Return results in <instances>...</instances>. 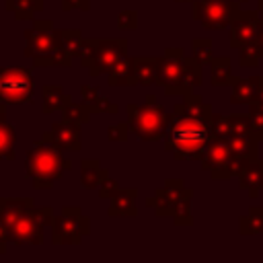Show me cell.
<instances>
[{
    "instance_id": "23",
    "label": "cell",
    "mask_w": 263,
    "mask_h": 263,
    "mask_svg": "<svg viewBox=\"0 0 263 263\" xmlns=\"http://www.w3.org/2000/svg\"><path fill=\"white\" fill-rule=\"evenodd\" d=\"M134 84H156V60L154 58L134 60Z\"/></svg>"
},
{
    "instance_id": "14",
    "label": "cell",
    "mask_w": 263,
    "mask_h": 263,
    "mask_svg": "<svg viewBox=\"0 0 263 263\" xmlns=\"http://www.w3.org/2000/svg\"><path fill=\"white\" fill-rule=\"evenodd\" d=\"M183 181L179 179H171L162 189L156 191V195L146 201V205L154 208L156 216H173L175 214V208H177V201L181 197V191H183Z\"/></svg>"
},
{
    "instance_id": "6",
    "label": "cell",
    "mask_w": 263,
    "mask_h": 263,
    "mask_svg": "<svg viewBox=\"0 0 263 263\" xmlns=\"http://www.w3.org/2000/svg\"><path fill=\"white\" fill-rule=\"evenodd\" d=\"M125 39H82L78 58L88 68L90 76L109 72L121 58H125Z\"/></svg>"
},
{
    "instance_id": "1",
    "label": "cell",
    "mask_w": 263,
    "mask_h": 263,
    "mask_svg": "<svg viewBox=\"0 0 263 263\" xmlns=\"http://www.w3.org/2000/svg\"><path fill=\"white\" fill-rule=\"evenodd\" d=\"M212 109L201 97L187 95L177 107L164 134V146L179 160L201 158L208 144L216 138L212 127Z\"/></svg>"
},
{
    "instance_id": "8",
    "label": "cell",
    "mask_w": 263,
    "mask_h": 263,
    "mask_svg": "<svg viewBox=\"0 0 263 263\" xmlns=\"http://www.w3.org/2000/svg\"><path fill=\"white\" fill-rule=\"evenodd\" d=\"M35 80L27 68H0V103L23 105L31 103Z\"/></svg>"
},
{
    "instance_id": "12",
    "label": "cell",
    "mask_w": 263,
    "mask_h": 263,
    "mask_svg": "<svg viewBox=\"0 0 263 263\" xmlns=\"http://www.w3.org/2000/svg\"><path fill=\"white\" fill-rule=\"evenodd\" d=\"M230 25H232L230 43L236 47L257 41L259 31H261V18L257 16V12H236Z\"/></svg>"
},
{
    "instance_id": "17",
    "label": "cell",
    "mask_w": 263,
    "mask_h": 263,
    "mask_svg": "<svg viewBox=\"0 0 263 263\" xmlns=\"http://www.w3.org/2000/svg\"><path fill=\"white\" fill-rule=\"evenodd\" d=\"M107 171L101 166L99 160H82L80 162V185L84 189H95L107 179Z\"/></svg>"
},
{
    "instance_id": "19",
    "label": "cell",
    "mask_w": 263,
    "mask_h": 263,
    "mask_svg": "<svg viewBox=\"0 0 263 263\" xmlns=\"http://www.w3.org/2000/svg\"><path fill=\"white\" fill-rule=\"evenodd\" d=\"M4 6L16 21H31L43 8V0H4Z\"/></svg>"
},
{
    "instance_id": "18",
    "label": "cell",
    "mask_w": 263,
    "mask_h": 263,
    "mask_svg": "<svg viewBox=\"0 0 263 263\" xmlns=\"http://www.w3.org/2000/svg\"><path fill=\"white\" fill-rule=\"evenodd\" d=\"M134 197H136V189H117L111 195L109 216H136Z\"/></svg>"
},
{
    "instance_id": "31",
    "label": "cell",
    "mask_w": 263,
    "mask_h": 263,
    "mask_svg": "<svg viewBox=\"0 0 263 263\" xmlns=\"http://www.w3.org/2000/svg\"><path fill=\"white\" fill-rule=\"evenodd\" d=\"M249 123L253 127V132L257 134L259 140H263V103L261 101H251V107H249Z\"/></svg>"
},
{
    "instance_id": "33",
    "label": "cell",
    "mask_w": 263,
    "mask_h": 263,
    "mask_svg": "<svg viewBox=\"0 0 263 263\" xmlns=\"http://www.w3.org/2000/svg\"><path fill=\"white\" fill-rule=\"evenodd\" d=\"M259 58H261V49H259V43L257 41H251V43L240 45V64L242 66H255Z\"/></svg>"
},
{
    "instance_id": "27",
    "label": "cell",
    "mask_w": 263,
    "mask_h": 263,
    "mask_svg": "<svg viewBox=\"0 0 263 263\" xmlns=\"http://www.w3.org/2000/svg\"><path fill=\"white\" fill-rule=\"evenodd\" d=\"M210 70H212V84L224 86L230 82V60L228 58H214L210 62Z\"/></svg>"
},
{
    "instance_id": "37",
    "label": "cell",
    "mask_w": 263,
    "mask_h": 263,
    "mask_svg": "<svg viewBox=\"0 0 263 263\" xmlns=\"http://www.w3.org/2000/svg\"><path fill=\"white\" fill-rule=\"evenodd\" d=\"M90 0H64L62 8L64 10H72V8H80V10H88Z\"/></svg>"
},
{
    "instance_id": "5",
    "label": "cell",
    "mask_w": 263,
    "mask_h": 263,
    "mask_svg": "<svg viewBox=\"0 0 263 263\" xmlns=\"http://www.w3.org/2000/svg\"><path fill=\"white\" fill-rule=\"evenodd\" d=\"M148 101L144 105H127V123L132 132L146 142H156L164 138L171 117L166 111L156 103V97H146Z\"/></svg>"
},
{
    "instance_id": "13",
    "label": "cell",
    "mask_w": 263,
    "mask_h": 263,
    "mask_svg": "<svg viewBox=\"0 0 263 263\" xmlns=\"http://www.w3.org/2000/svg\"><path fill=\"white\" fill-rule=\"evenodd\" d=\"M80 125L72 123V121H58L51 125L49 132H45L41 136V140L45 142H51L53 146H58L60 150H80Z\"/></svg>"
},
{
    "instance_id": "15",
    "label": "cell",
    "mask_w": 263,
    "mask_h": 263,
    "mask_svg": "<svg viewBox=\"0 0 263 263\" xmlns=\"http://www.w3.org/2000/svg\"><path fill=\"white\" fill-rule=\"evenodd\" d=\"M230 154H232L230 144H228L226 140H222V138H214V140L208 144V148L203 150V154H201L199 160H201L203 171L216 173V171L230 158Z\"/></svg>"
},
{
    "instance_id": "20",
    "label": "cell",
    "mask_w": 263,
    "mask_h": 263,
    "mask_svg": "<svg viewBox=\"0 0 263 263\" xmlns=\"http://www.w3.org/2000/svg\"><path fill=\"white\" fill-rule=\"evenodd\" d=\"M70 101H72V97L66 95L62 86H58V84L43 86V113H53L58 109H64Z\"/></svg>"
},
{
    "instance_id": "26",
    "label": "cell",
    "mask_w": 263,
    "mask_h": 263,
    "mask_svg": "<svg viewBox=\"0 0 263 263\" xmlns=\"http://www.w3.org/2000/svg\"><path fill=\"white\" fill-rule=\"evenodd\" d=\"M80 43H82V35H80L78 29H62V31H58V45L62 49H66L72 58L78 55Z\"/></svg>"
},
{
    "instance_id": "2",
    "label": "cell",
    "mask_w": 263,
    "mask_h": 263,
    "mask_svg": "<svg viewBox=\"0 0 263 263\" xmlns=\"http://www.w3.org/2000/svg\"><path fill=\"white\" fill-rule=\"evenodd\" d=\"M201 64L189 60L181 49L171 47L156 60V84L164 86L168 95H189L193 86L201 82Z\"/></svg>"
},
{
    "instance_id": "22",
    "label": "cell",
    "mask_w": 263,
    "mask_h": 263,
    "mask_svg": "<svg viewBox=\"0 0 263 263\" xmlns=\"http://www.w3.org/2000/svg\"><path fill=\"white\" fill-rule=\"evenodd\" d=\"M14 144H16L14 125H10L4 117V119H0V160H14L16 158Z\"/></svg>"
},
{
    "instance_id": "34",
    "label": "cell",
    "mask_w": 263,
    "mask_h": 263,
    "mask_svg": "<svg viewBox=\"0 0 263 263\" xmlns=\"http://www.w3.org/2000/svg\"><path fill=\"white\" fill-rule=\"evenodd\" d=\"M119 29H136V12L134 10H123L117 18Z\"/></svg>"
},
{
    "instance_id": "28",
    "label": "cell",
    "mask_w": 263,
    "mask_h": 263,
    "mask_svg": "<svg viewBox=\"0 0 263 263\" xmlns=\"http://www.w3.org/2000/svg\"><path fill=\"white\" fill-rule=\"evenodd\" d=\"M240 232L242 234L263 232V208H251L249 214L240 218Z\"/></svg>"
},
{
    "instance_id": "35",
    "label": "cell",
    "mask_w": 263,
    "mask_h": 263,
    "mask_svg": "<svg viewBox=\"0 0 263 263\" xmlns=\"http://www.w3.org/2000/svg\"><path fill=\"white\" fill-rule=\"evenodd\" d=\"M127 125H123V123H119V125H113V127H109V134H107V138L111 140V142H125L127 140Z\"/></svg>"
},
{
    "instance_id": "36",
    "label": "cell",
    "mask_w": 263,
    "mask_h": 263,
    "mask_svg": "<svg viewBox=\"0 0 263 263\" xmlns=\"http://www.w3.org/2000/svg\"><path fill=\"white\" fill-rule=\"evenodd\" d=\"M117 189H119V187H117V183H115V181H111L109 177L99 185V193H101V197H109V199H111V195H113Z\"/></svg>"
},
{
    "instance_id": "30",
    "label": "cell",
    "mask_w": 263,
    "mask_h": 263,
    "mask_svg": "<svg viewBox=\"0 0 263 263\" xmlns=\"http://www.w3.org/2000/svg\"><path fill=\"white\" fill-rule=\"evenodd\" d=\"M191 189H185L181 191V197L177 201V208H175V222L177 224H191Z\"/></svg>"
},
{
    "instance_id": "9",
    "label": "cell",
    "mask_w": 263,
    "mask_h": 263,
    "mask_svg": "<svg viewBox=\"0 0 263 263\" xmlns=\"http://www.w3.org/2000/svg\"><path fill=\"white\" fill-rule=\"evenodd\" d=\"M90 230V220L82 216L80 208H62V214L53 216L51 242L53 245H78Z\"/></svg>"
},
{
    "instance_id": "10",
    "label": "cell",
    "mask_w": 263,
    "mask_h": 263,
    "mask_svg": "<svg viewBox=\"0 0 263 263\" xmlns=\"http://www.w3.org/2000/svg\"><path fill=\"white\" fill-rule=\"evenodd\" d=\"M238 12V0H195L193 18L205 29H224Z\"/></svg>"
},
{
    "instance_id": "16",
    "label": "cell",
    "mask_w": 263,
    "mask_h": 263,
    "mask_svg": "<svg viewBox=\"0 0 263 263\" xmlns=\"http://www.w3.org/2000/svg\"><path fill=\"white\" fill-rule=\"evenodd\" d=\"M240 179V187L247 189L253 197L259 195V191L263 189V160L253 158L249 164H245V168L238 173Z\"/></svg>"
},
{
    "instance_id": "7",
    "label": "cell",
    "mask_w": 263,
    "mask_h": 263,
    "mask_svg": "<svg viewBox=\"0 0 263 263\" xmlns=\"http://www.w3.org/2000/svg\"><path fill=\"white\" fill-rule=\"evenodd\" d=\"M53 222V210L49 205H29L8 228V245H41L43 228Z\"/></svg>"
},
{
    "instance_id": "29",
    "label": "cell",
    "mask_w": 263,
    "mask_h": 263,
    "mask_svg": "<svg viewBox=\"0 0 263 263\" xmlns=\"http://www.w3.org/2000/svg\"><path fill=\"white\" fill-rule=\"evenodd\" d=\"M62 111H64V119H66V121H72V123H76V125L86 123V121L90 119V113H92L86 103H72V101H70Z\"/></svg>"
},
{
    "instance_id": "3",
    "label": "cell",
    "mask_w": 263,
    "mask_h": 263,
    "mask_svg": "<svg viewBox=\"0 0 263 263\" xmlns=\"http://www.w3.org/2000/svg\"><path fill=\"white\" fill-rule=\"evenodd\" d=\"M25 55L31 58L37 68H68L72 64V55L58 45V31L47 18H37L33 27L25 31Z\"/></svg>"
},
{
    "instance_id": "21",
    "label": "cell",
    "mask_w": 263,
    "mask_h": 263,
    "mask_svg": "<svg viewBox=\"0 0 263 263\" xmlns=\"http://www.w3.org/2000/svg\"><path fill=\"white\" fill-rule=\"evenodd\" d=\"M80 95H82V103H86L92 113L95 111H107V113H115L117 111V105L111 103L105 95H101L95 86H82Z\"/></svg>"
},
{
    "instance_id": "25",
    "label": "cell",
    "mask_w": 263,
    "mask_h": 263,
    "mask_svg": "<svg viewBox=\"0 0 263 263\" xmlns=\"http://www.w3.org/2000/svg\"><path fill=\"white\" fill-rule=\"evenodd\" d=\"M257 97V78L234 80L232 84V103H251Z\"/></svg>"
},
{
    "instance_id": "39",
    "label": "cell",
    "mask_w": 263,
    "mask_h": 263,
    "mask_svg": "<svg viewBox=\"0 0 263 263\" xmlns=\"http://www.w3.org/2000/svg\"><path fill=\"white\" fill-rule=\"evenodd\" d=\"M4 115H6V105L0 103V119H4Z\"/></svg>"
},
{
    "instance_id": "38",
    "label": "cell",
    "mask_w": 263,
    "mask_h": 263,
    "mask_svg": "<svg viewBox=\"0 0 263 263\" xmlns=\"http://www.w3.org/2000/svg\"><path fill=\"white\" fill-rule=\"evenodd\" d=\"M255 99L263 103V78H257V97Z\"/></svg>"
},
{
    "instance_id": "4",
    "label": "cell",
    "mask_w": 263,
    "mask_h": 263,
    "mask_svg": "<svg viewBox=\"0 0 263 263\" xmlns=\"http://www.w3.org/2000/svg\"><path fill=\"white\" fill-rule=\"evenodd\" d=\"M70 166L72 162L62 154L58 146L45 140H37L33 148L27 152L25 173L33 181L35 189H49Z\"/></svg>"
},
{
    "instance_id": "11",
    "label": "cell",
    "mask_w": 263,
    "mask_h": 263,
    "mask_svg": "<svg viewBox=\"0 0 263 263\" xmlns=\"http://www.w3.org/2000/svg\"><path fill=\"white\" fill-rule=\"evenodd\" d=\"M212 127L216 138H222L226 142L232 140H259L253 132L249 117H224V115H212Z\"/></svg>"
},
{
    "instance_id": "32",
    "label": "cell",
    "mask_w": 263,
    "mask_h": 263,
    "mask_svg": "<svg viewBox=\"0 0 263 263\" xmlns=\"http://www.w3.org/2000/svg\"><path fill=\"white\" fill-rule=\"evenodd\" d=\"M193 58H195L199 64H210V62L214 60L210 39H195V41H193Z\"/></svg>"
},
{
    "instance_id": "24",
    "label": "cell",
    "mask_w": 263,
    "mask_h": 263,
    "mask_svg": "<svg viewBox=\"0 0 263 263\" xmlns=\"http://www.w3.org/2000/svg\"><path fill=\"white\" fill-rule=\"evenodd\" d=\"M107 74H109V84H113V86L134 84V60L121 58Z\"/></svg>"
}]
</instances>
